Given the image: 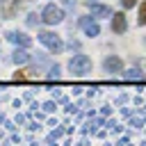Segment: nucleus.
Here are the masks:
<instances>
[{
  "label": "nucleus",
  "mask_w": 146,
  "mask_h": 146,
  "mask_svg": "<svg viewBox=\"0 0 146 146\" xmlns=\"http://www.w3.org/2000/svg\"><path fill=\"white\" fill-rule=\"evenodd\" d=\"M36 21H39V18H36L34 14H30V16H27V23H30V25H36Z\"/></svg>",
  "instance_id": "obj_13"
},
{
  "label": "nucleus",
  "mask_w": 146,
  "mask_h": 146,
  "mask_svg": "<svg viewBox=\"0 0 146 146\" xmlns=\"http://www.w3.org/2000/svg\"><path fill=\"white\" fill-rule=\"evenodd\" d=\"M39 41H41L48 50H52V52H59V50L64 48L62 39H59L55 32H39Z\"/></svg>",
  "instance_id": "obj_2"
},
{
  "label": "nucleus",
  "mask_w": 146,
  "mask_h": 146,
  "mask_svg": "<svg viewBox=\"0 0 146 146\" xmlns=\"http://www.w3.org/2000/svg\"><path fill=\"white\" fill-rule=\"evenodd\" d=\"M80 27L84 30L87 36H98L100 34V25L96 21H91V18H80Z\"/></svg>",
  "instance_id": "obj_4"
},
{
  "label": "nucleus",
  "mask_w": 146,
  "mask_h": 146,
  "mask_svg": "<svg viewBox=\"0 0 146 146\" xmlns=\"http://www.w3.org/2000/svg\"><path fill=\"white\" fill-rule=\"evenodd\" d=\"M91 59L87 57V55H73L71 59H68V71L73 73V75H87L89 71H91Z\"/></svg>",
  "instance_id": "obj_1"
},
{
  "label": "nucleus",
  "mask_w": 146,
  "mask_h": 146,
  "mask_svg": "<svg viewBox=\"0 0 146 146\" xmlns=\"http://www.w3.org/2000/svg\"><path fill=\"white\" fill-rule=\"evenodd\" d=\"M112 30H114L116 34H123V32L128 30V21H125V16H123L121 11L112 16Z\"/></svg>",
  "instance_id": "obj_6"
},
{
  "label": "nucleus",
  "mask_w": 146,
  "mask_h": 146,
  "mask_svg": "<svg viewBox=\"0 0 146 146\" xmlns=\"http://www.w3.org/2000/svg\"><path fill=\"white\" fill-rule=\"evenodd\" d=\"M7 36H9V41H14L16 46H23V48H27V46L32 43V39H30L27 34H23V32H9Z\"/></svg>",
  "instance_id": "obj_8"
},
{
  "label": "nucleus",
  "mask_w": 146,
  "mask_h": 146,
  "mask_svg": "<svg viewBox=\"0 0 146 146\" xmlns=\"http://www.w3.org/2000/svg\"><path fill=\"white\" fill-rule=\"evenodd\" d=\"M125 78H128V80H144V75H141V71H139V68H128Z\"/></svg>",
  "instance_id": "obj_10"
},
{
  "label": "nucleus",
  "mask_w": 146,
  "mask_h": 146,
  "mask_svg": "<svg viewBox=\"0 0 146 146\" xmlns=\"http://www.w3.org/2000/svg\"><path fill=\"white\" fill-rule=\"evenodd\" d=\"M121 5H123L125 9H132V7L137 5V0H121Z\"/></svg>",
  "instance_id": "obj_12"
},
{
  "label": "nucleus",
  "mask_w": 146,
  "mask_h": 146,
  "mask_svg": "<svg viewBox=\"0 0 146 146\" xmlns=\"http://www.w3.org/2000/svg\"><path fill=\"white\" fill-rule=\"evenodd\" d=\"M103 66H105V71H107V73H121V68H123V62H121L116 55H110V57L103 62Z\"/></svg>",
  "instance_id": "obj_5"
},
{
  "label": "nucleus",
  "mask_w": 146,
  "mask_h": 146,
  "mask_svg": "<svg viewBox=\"0 0 146 146\" xmlns=\"http://www.w3.org/2000/svg\"><path fill=\"white\" fill-rule=\"evenodd\" d=\"M41 18H43V23H48V25H57V23H62L64 11H62L59 7H55V5H46V9L41 11Z\"/></svg>",
  "instance_id": "obj_3"
},
{
  "label": "nucleus",
  "mask_w": 146,
  "mask_h": 146,
  "mask_svg": "<svg viewBox=\"0 0 146 146\" xmlns=\"http://www.w3.org/2000/svg\"><path fill=\"white\" fill-rule=\"evenodd\" d=\"M14 62H16V64H25V62H30V55H27L25 50H16V52H14Z\"/></svg>",
  "instance_id": "obj_9"
},
{
  "label": "nucleus",
  "mask_w": 146,
  "mask_h": 146,
  "mask_svg": "<svg viewBox=\"0 0 146 146\" xmlns=\"http://www.w3.org/2000/svg\"><path fill=\"white\" fill-rule=\"evenodd\" d=\"M89 11H91V16L94 18H107L112 11H110V7H105V5H98V2H89Z\"/></svg>",
  "instance_id": "obj_7"
},
{
  "label": "nucleus",
  "mask_w": 146,
  "mask_h": 146,
  "mask_svg": "<svg viewBox=\"0 0 146 146\" xmlns=\"http://www.w3.org/2000/svg\"><path fill=\"white\" fill-rule=\"evenodd\" d=\"M139 23H141V25L146 23V2H144V5H141V9H139Z\"/></svg>",
  "instance_id": "obj_11"
}]
</instances>
